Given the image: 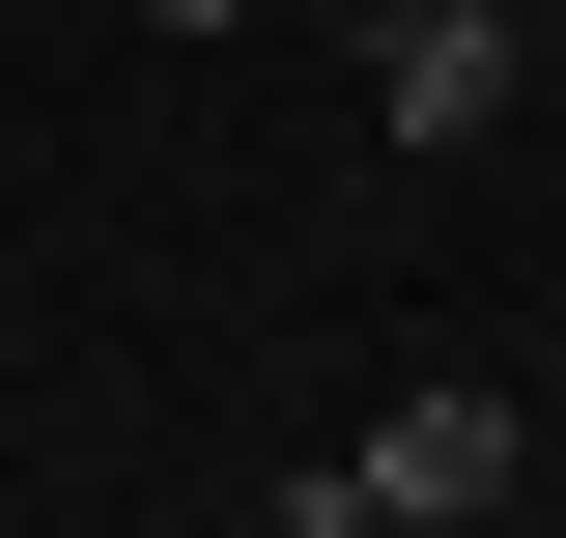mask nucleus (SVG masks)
I'll return each instance as SVG.
<instances>
[{
	"mask_svg": "<svg viewBox=\"0 0 566 538\" xmlns=\"http://www.w3.org/2000/svg\"><path fill=\"white\" fill-rule=\"evenodd\" d=\"M510 85H538V0H368V114L397 142H482Z\"/></svg>",
	"mask_w": 566,
	"mask_h": 538,
	"instance_id": "nucleus-1",
	"label": "nucleus"
},
{
	"mask_svg": "<svg viewBox=\"0 0 566 538\" xmlns=\"http://www.w3.org/2000/svg\"><path fill=\"white\" fill-rule=\"evenodd\" d=\"M510 482H538V425H510L482 369H424V397L368 425V510H510Z\"/></svg>",
	"mask_w": 566,
	"mask_h": 538,
	"instance_id": "nucleus-2",
	"label": "nucleus"
},
{
	"mask_svg": "<svg viewBox=\"0 0 566 538\" xmlns=\"http://www.w3.org/2000/svg\"><path fill=\"white\" fill-rule=\"evenodd\" d=\"M255 538H397V510H368V454H312V482H283Z\"/></svg>",
	"mask_w": 566,
	"mask_h": 538,
	"instance_id": "nucleus-3",
	"label": "nucleus"
},
{
	"mask_svg": "<svg viewBox=\"0 0 566 538\" xmlns=\"http://www.w3.org/2000/svg\"><path fill=\"white\" fill-rule=\"evenodd\" d=\"M142 29H255V0H142Z\"/></svg>",
	"mask_w": 566,
	"mask_h": 538,
	"instance_id": "nucleus-4",
	"label": "nucleus"
},
{
	"mask_svg": "<svg viewBox=\"0 0 566 538\" xmlns=\"http://www.w3.org/2000/svg\"><path fill=\"white\" fill-rule=\"evenodd\" d=\"M397 538H482V510H397Z\"/></svg>",
	"mask_w": 566,
	"mask_h": 538,
	"instance_id": "nucleus-5",
	"label": "nucleus"
}]
</instances>
